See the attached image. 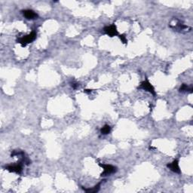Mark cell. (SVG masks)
Wrapping results in <instances>:
<instances>
[{"label": "cell", "mask_w": 193, "mask_h": 193, "mask_svg": "<svg viewBox=\"0 0 193 193\" xmlns=\"http://www.w3.org/2000/svg\"><path fill=\"white\" fill-rule=\"evenodd\" d=\"M36 33L35 31H33L32 33H30V34L25 35V36L22 37L18 40V42L21 45L22 47H25L29 43H31L32 42H33L36 39Z\"/></svg>", "instance_id": "1"}, {"label": "cell", "mask_w": 193, "mask_h": 193, "mask_svg": "<svg viewBox=\"0 0 193 193\" xmlns=\"http://www.w3.org/2000/svg\"><path fill=\"white\" fill-rule=\"evenodd\" d=\"M100 166L104 168V172L102 173V176L110 175L112 174H114L117 170V167L111 165H104V164H100Z\"/></svg>", "instance_id": "2"}, {"label": "cell", "mask_w": 193, "mask_h": 193, "mask_svg": "<svg viewBox=\"0 0 193 193\" xmlns=\"http://www.w3.org/2000/svg\"><path fill=\"white\" fill-rule=\"evenodd\" d=\"M104 32L106 33L110 37H113L115 35H118V30L116 29V26L115 24L110 25V26H107V27H105L104 29Z\"/></svg>", "instance_id": "3"}, {"label": "cell", "mask_w": 193, "mask_h": 193, "mask_svg": "<svg viewBox=\"0 0 193 193\" xmlns=\"http://www.w3.org/2000/svg\"><path fill=\"white\" fill-rule=\"evenodd\" d=\"M139 88L143 90H145V91H149V92L151 93V94H153V95H155V88H154L153 86H152V84L148 82V81H144V82H141V84H140V87Z\"/></svg>", "instance_id": "4"}, {"label": "cell", "mask_w": 193, "mask_h": 193, "mask_svg": "<svg viewBox=\"0 0 193 193\" xmlns=\"http://www.w3.org/2000/svg\"><path fill=\"white\" fill-rule=\"evenodd\" d=\"M6 169L9 172L17 173V174H21L22 171V166L21 164H16V165H8L6 167Z\"/></svg>", "instance_id": "5"}, {"label": "cell", "mask_w": 193, "mask_h": 193, "mask_svg": "<svg viewBox=\"0 0 193 193\" xmlns=\"http://www.w3.org/2000/svg\"><path fill=\"white\" fill-rule=\"evenodd\" d=\"M22 13H23V16L28 20H33L38 18V14H37L34 11H33V10L30 9L23 10V11H22Z\"/></svg>", "instance_id": "6"}, {"label": "cell", "mask_w": 193, "mask_h": 193, "mask_svg": "<svg viewBox=\"0 0 193 193\" xmlns=\"http://www.w3.org/2000/svg\"><path fill=\"white\" fill-rule=\"evenodd\" d=\"M167 167L170 169V170H172L173 172L177 173V174H180L181 170L179 169V162L178 160H174L172 163L167 164Z\"/></svg>", "instance_id": "7"}, {"label": "cell", "mask_w": 193, "mask_h": 193, "mask_svg": "<svg viewBox=\"0 0 193 193\" xmlns=\"http://www.w3.org/2000/svg\"><path fill=\"white\" fill-rule=\"evenodd\" d=\"M179 91L180 92H190L192 93V88L189 87V86H188L187 84H183L182 85H181L180 88H179Z\"/></svg>", "instance_id": "8"}, {"label": "cell", "mask_w": 193, "mask_h": 193, "mask_svg": "<svg viewBox=\"0 0 193 193\" xmlns=\"http://www.w3.org/2000/svg\"><path fill=\"white\" fill-rule=\"evenodd\" d=\"M100 188H101V183H98L96 186H94V188H92V189H84V188H83V189H84V190L86 192L94 193V192H98V191L100 190Z\"/></svg>", "instance_id": "9"}, {"label": "cell", "mask_w": 193, "mask_h": 193, "mask_svg": "<svg viewBox=\"0 0 193 193\" xmlns=\"http://www.w3.org/2000/svg\"><path fill=\"white\" fill-rule=\"evenodd\" d=\"M110 131H111V127L108 125H104V126L103 127V128H101V133H102V134H104V135L108 134V133H110Z\"/></svg>", "instance_id": "10"}, {"label": "cell", "mask_w": 193, "mask_h": 193, "mask_svg": "<svg viewBox=\"0 0 193 193\" xmlns=\"http://www.w3.org/2000/svg\"><path fill=\"white\" fill-rule=\"evenodd\" d=\"M118 37H119V39H121V41L123 42L124 44H127L128 43V40H127L126 39V36H125V35L124 34H121V35H118Z\"/></svg>", "instance_id": "11"}, {"label": "cell", "mask_w": 193, "mask_h": 193, "mask_svg": "<svg viewBox=\"0 0 193 193\" xmlns=\"http://www.w3.org/2000/svg\"><path fill=\"white\" fill-rule=\"evenodd\" d=\"M78 86H79V84H78V83H72V88L76 89V88H77Z\"/></svg>", "instance_id": "12"}, {"label": "cell", "mask_w": 193, "mask_h": 193, "mask_svg": "<svg viewBox=\"0 0 193 193\" xmlns=\"http://www.w3.org/2000/svg\"><path fill=\"white\" fill-rule=\"evenodd\" d=\"M84 91L85 93H87V94H89V93H91V91H92V90H91V89H85V90H84Z\"/></svg>", "instance_id": "13"}]
</instances>
